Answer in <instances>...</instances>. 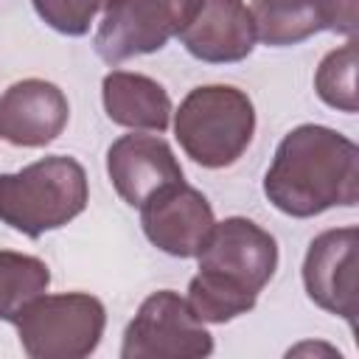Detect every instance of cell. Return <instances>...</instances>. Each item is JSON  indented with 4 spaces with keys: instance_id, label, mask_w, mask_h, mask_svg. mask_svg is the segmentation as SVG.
Wrapping results in <instances>:
<instances>
[{
    "instance_id": "4",
    "label": "cell",
    "mask_w": 359,
    "mask_h": 359,
    "mask_svg": "<svg viewBox=\"0 0 359 359\" xmlns=\"http://www.w3.org/2000/svg\"><path fill=\"white\" fill-rule=\"evenodd\" d=\"M255 135V107L233 84L194 87L174 109V137L202 168L233 165Z\"/></svg>"
},
{
    "instance_id": "17",
    "label": "cell",
    "mask_w": 359,
    "mask_h": 359,
    "mask_svg": "<svg viewBox=\"0 0 359 359\" xmlns=\"http://www.w3.org/2000/svg\"><path fill=\"white\" fill-rule=\"evenodd\" d=\"M39 20L65 34V36H84L95 22L98 11L107 8V0H31Z\"/></svg>"
},
{
    "instance_id": "8",
    "label": "cell",
    "mask_w": 359,
    "mask_h": 359,
    "mask_svg": "<svg viewBox=\"0 0 359 359\" xmlns=\"http://www.w3.org/2000/svg\"><path fill=\"white\" fill-rule=\"evenodd\" d=\"M140 224L146 238L160 252L174 258H196L216 224V216L208 196L182 180L157 191L140 205Z\"/></svg>"
},
{
    "instance_id": "16",
    "label": "cell",
    "mask_w": 359,
    "mask_h": 359,
    "mask_svg": "<svg viewBox=\"0 0 359 359\" xmlns=\"http://www.w3.org/2000/svg\"><path fill=\"white\" fill-rule=\"evenodd\" d=\"M314 90L323 104L331 109L353 115L359 109L356 101V39L348 36L345 45L328 50L314 73Z\"/></svg>"
},
{
    "instance_id": "12",
    "label": "cell",
    "mask_w": 359,
    "mask_h": 359,
    "mask_svg": "<svg viewBox=\"0 0 359 359\" xmlns=\"http://www.w3.org/2000/svg\"><path fill=\"white\" fill-rule=\"evenodd\" d=\"M255 34L269 48L300 45L320 31L356 34V0H252Z\"/></svg>"
},
{
    "instance_id": "13",
    "label": "cell",
    "mask_w": 359,
    "mask_h": 359,
    "mask_svg": "<svg viewBox=\"0 0 359 359\" xmlns=\"http://www.w3.org/2000/svg\"><path fill=\"white\" fill-rule=\"evenodd\" d=\"M177 39L199 62L233 65L252 53L258 34L244 0H202Z\"/></svg>"
},
{
    "instance_id": "9",
    "label": "cell",
    "mask_w": 359,
    "mask_h": 359,
    "mask_svg": "<svg viewBox=\"0 0 359 359\" xmlns=\"http://www.w3.org/2000/svg\"><path fill=\"white\" fill-rule=\"evenodd\" d=\"M356 241L353 224L334 227L311 238L303 258V286L314 306L348 320L356 317Z\"/></svg>"
},
{
    "instance_id": "1",
    "label": "cell",
    "mask_w": 359,
    "mask_h": 359,
    "mask_svg": "<svg viewBox=\"0 0 359 359\" xmlns=\"http://www.w3.org/2000/svg\"><path fill=\"white\" fill-rule=\"evenodd\" d=\"M264 196L292 219H311L359 202V149L323 123H300L283 135L264 174Z\"/></svg>"
},
{
    "instance_id": "14",
    "label": "cell",
    "mask_w": 359,
    "mask_h": 359,
    "mask_svg": "<svg viewBox=\"0 0 359 359\" xmlns=\"http://www.w3.org/2000/svg\"><path fill=\"white\" fill-rule=\"evenodd\" d=\"M104 112L112 123L132 132H165L174 115L171 98L160 81L132 70H112L101 81Z\"/></svg>"
},
{
    "instance_id": "18",
    "label": "cell",
    "mask_w": 359,
    "mask_h": 359,
    "mask_svg": "<svg viewBox=\"0 0 359 359\" xmlns=\"http://www.w3.org/2000/svg\"><path fill=\"white\" fill-rule=\"evenodd\" d=\"M109 3H112V0H107V6H109Z\"/></svg>"
},
{
    "instance_id": "2",
    "label": "cell",
    "mask_w": 359,
    "mask_h": 359,
    "mask_svg": "<svg viewBox=\"0 0 359 359\" xmlns=\"http://www.w3.org/2000/svg\"><path fill=\"white\" fill-rule=\"evenodd\" d=\"M199 272L188 283V306L202 323L247 314L278 269V241L247 216L216 222L199 250Z\"/></svg>"
},
{
    "instance_id": "6",
    "label": "cell",
    "mask_w": 359,
    "mask_h": 359,
    "mask_svg": "<svg viewBox=\"0 0 359 359\" xmlns=\"http://www.w3.org/2000/svg\"><path fill=\"white\" fill-rule=\"evenodd\" d=\"M210 353L213 334L174 289L149 294L121 342V359H202Z\"/></svg>"
},
{
    "instance_id": "11",
    "label": "cell",
    "mask_w": 359,
    "mask_h": 359,
    "mask_svg": "<svg viewBox=\"0 0 359 359\" xmlns=\"http://www.w3.org/2000/svg\"><path fill=\"white\" fill-rule=\"evenodd\" d=\"M70 121L67 95L45 79H22L0 95V137L11 146L39 149L53 143Z\"/></svg>"
},
{
    "instance_id": "15",
    "label": "cell",
    "mask_w": 359,
    "mask_h": 359,
    "mask_svg": "<svg viewBox=\"0 0 359 359\" xmlns=\"http://www.w3.org/2000/svg\"><path fill=\"white\" fill-rule=\"evenodd\" d=\"M48 286L50 269L42 258L0 250V320L14 323L31 300L48 292Z\"/></svg>"
},
{
    "instance_id": "5",
    "label": "cell",
    "mask_w": 359,
    "mask_h": 359,
    "mask_svg": "<svg viewBox=\"0 0 359 359\" xmlns=\"http://www.w3.org/2000/svg\"><path fill=\"white\" fill-rule=\"evenodd\" d=\"M20 345L31 359H81L104 337L107 309L87 292L39 294L14 320Z\"/></svg>"
},
{
    "instance_id": "3",
    "label": "cell",
    "mask_w": 359,
    "mask_h": 359,
    "mask_svg": "<svg viewBox=\"0 0 359 359\" xmlns=\"http://www.w3.org/2000/svg\"><path fill=\"white\" fill-rule=\"evenodd\" d=\"M87 202V171L67 154H48L20 171L0 174V222L28 238L65 227L84 213Z\"/></svg>"
},
{
    "instance_id": "10",
    "label": "cell",
    "mask_w": 359,
    "mask_h": 359,
    "mask_svg": "<svg viewBox=\"0 0 359 359\" xmlns=\"http://www.w3.org/2000/svg\"><path fill=\"white\" fill-rule=\"evenodd\" d=\"M107 174L118 196L140 208L157 191L182 182V165L168 140L154 135H121L107 149Z\"/></svg>"
},
{
    "instance_id": "7",
    "label": "cell",
    "mask_w": 359,
    "mask_h": 359,
    "mask_svg": "<svg viewBox=\"0 0 359 359\" xmlns=\"http://www.w3.org/2000/svg\"><path fill=\"white\" fill-rule=\"evenodd\" d=\"M202 0H112L93 36L95 53L107 65L154 53L177 36Z\"/></svg>"
}]
</instances>
